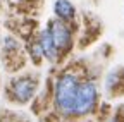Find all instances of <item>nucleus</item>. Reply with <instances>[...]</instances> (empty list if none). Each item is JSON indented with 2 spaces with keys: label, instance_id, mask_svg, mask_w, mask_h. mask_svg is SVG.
Wrapping results in <instances>:
<instances>
[{
  "label": "nucleus",
  "instance_id": "nucleus-2",
  "mask_svg": "<svg viewBox=\"0 0 124 122\" xmlns=\"http://www.w3.org/2000/svg\"><path fill=\"white\" fill-rule=\"evenodd\" d=\"M97 101V88L93 83H83V84H78L76 89V96H74V108L72 114L78 115H83L88 114L93 105Z\"/></svg>",
  "mask_w": 124,
  "mask_h": 122
},
{
  "label": "nucleus",
  "instance_id": "nucleus-5",
  "mask_svg": "<svg viewBox=\"0 0 124 122\" xmlns=\"http://www.w3.org/2000/svg\"><path fill=\"white\" fill-rule=\"evenodd\" d=\"M38 48H40V52H41L46 58H50V60L55 58L57 50H55V47H54V41H52V36H50V31H48V29L41 31L40 41H38Z\"/></svg>",
  "mask_w": 124,
  "mask_h": 122
},
{
  "label": "nucleus",
  "instance_id": "nucleus-1",
  "mask_svg": "<svg viewBox=\"0 0 124 122\" xmlns=\"http://www.w3.org/2000/svg\"><path fill=\"white\" fill-rule=\"evenodd\" d=\"M78 89V79L72 74H64L57 81L55 88V103L64 114H72L74 108V96Z\"/></svg>",
  "mask_w": 124,
  "mask_h": 122
},
{
  "label": "nucleus",
  "instance_id": "nucleus-6",
  "mask_svg": "<svg viewBox=\"0 0 124 122\" xmlns=\"http://www.w3.org/2000/svg\"><path fill=\"white\" fill-rule=\"evenodd\" d=\"M55 14L59 19H64V21H69L74 17V7L69 0H57L55 2Z\"/></svg>",
  "mask_w": 124,
  "mask_h": 122
},
{
  "label": "nucleus",
  "instance_id": "nucleus-4",
  "mask_svg": "<svg viewBox=\"0 0 124 122\" xmlns=\"http://www.w3.org/2000/svg\"><path fill=\"white\" fill-rule=\"evenodd\" d=\"M35 89V83L28 79V78H23V79H17L14 83V95L16 98H19L21 101H28L31 93Z\"/></svg>",
  "mask_w": 124,
  "mask_h": 122
},
{
  "label": "nucleus",
  "instance_id": "nucleus-7",
  "mask_svg": "<svg viewBox=\"0 0 124 122\" xmlns=\"http://www.w3.org/2000/svg\"><path fill=\"white\" fill-rule=\"evenodd\" d=\"M108 122H116V120H114V119H112V120H108Z\"/></svg>",
  "mask_w": 124,
  "mask_h": 122
},
{
  "label": "nucleus",
  "instance_id": "nucleus-3",
  "mask_svg": "<svg viewBox=\"0 0 124 122\" xmlns=\"http://www.w3.org/2000/svg\"><path fill=\"white\" fill-rule=\"evenodd\" d=\"M50 36L54 41V47L57 52H64L71 47V31L62 21H52L50 22Z\"/></svg>",
  "mask_w": 124,
  "mask_h": 122
}]
</instances>
